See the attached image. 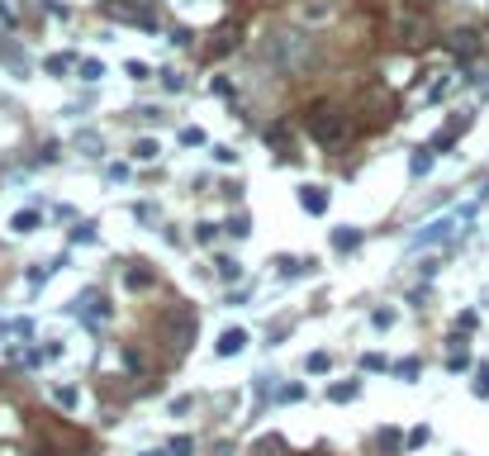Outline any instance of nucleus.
Here are the masks:
<instances>
[{"instance_id": "nucleus-1", "label": "nucleus", "mask_w": 489, "mask_h": 456, "mask_svg": "<svg viewBox=\"0 0 489 456\" xmlns=\"http://www.w3.org/2000/svg\"><path fill=\"white\" fill-rule=\"evenodd\" d=\"M262 57L271 62L275 72L295 77V72H304L314 62V38L299 33V29H275V33H266V43H262Z\"/></svg>"}, {"instance_id": "nucleus-2", "label": "nucleus", "mask_w": 489, "mask_h": 456, "mask_svg": "<svg viewBox=\"0 0 489 456\" xmlns=\"http://www.w3.org/2000/svg\"><path fill=\"white\" fill-rule=\"evenodd\" d=\"M309 138H319V143H328V148H337V143L347 138V114L332 109V105L309 109Z\"/></svg>"}, {"instance_id": "nucleus-3", "label": "nucleus", "mask_w": 489, "mask_h": 456, "mask_svg": "<svg viewBox=\"0 0 489 456\" xmlns=\"http://www.w3.org/2000/svg\"><path fill=\"white\" fill-rule=\"evenodd\" d=\"M162 328H166V338H171V347H176V352H186V347L195 343V328H200V319H195L191 309H166Z\"/></svg>"}, {"instance_id": "nucleus-4", "label": "nucleus", "mask_w": 489, "mask_h": 456, "mask_svg": "<svg viewBox=\"0 0 489 456\" xmlns=\"http://www.w3.org/2000/svg\"><path fill=\"white\" fill-rule=\"evenodd\" d=\"M53 404L62 409V414H77V409H81V390H77L72 380H57L53 385Z\"/></svg>"}, {"instance_id": "nucleus-5", "label": "nucleus", "mask_w": 489, "mask_h": 456, "mask_svg": "<svg viewBox=\"0 0 489 456\" xmlns=\"http://www.w3.org/2000/svg\"><path fill=\"white\" fill-rule=\"evenodd\" d=\"M299 210L304 214H328V190L323 186H299Z\"/></svg>"}, {"instance_id": "nucleus-6", "label": "nucleus", "mask_w": 489, "mask_h": 456, "mask_svg": "<svg viewBox=\"0 0 489 456\" xmlns=\"http://www.w3.org/2000/svg\"><path fill=\"white\" fill-rule=\"evenodd\" d=\"M243 347H247V328H223V333H218V343H214L218 356H238Z\"/></svg>"}, {"instance_id": "nucleus-7", "label": "nucleus", "mask_w": 489, "mask_h": 456, "mask_svg": "<svg viewBox=\"0 0 489 456\" xmlns=\"http://www.w3.org/2000/svg\"><path fill=\"white\" fill-rule=\"evenodd\" d=\"M447 233H451V219H433V223H428V228L413 238V247H423V242H442Z\"/></svg>"}, {"instance_id": "nucleus-8", "label": "nucleus", "mask_w": 489, "mask_h": 456, "mask_svg": "<svg viewBox=\"0 0 489 456\" xmlns=\"http://www.w3.org/2000/svg\"><path fill=\"white\" fill-rule=\"evenodd\" d=\"M332 247L337 252H356L361 247V228H332Z\"/></svg>"}, {"instance_id": "nucleus-9", "label": "nucleus", "mask_w": 489, "mask_h": 456, "mask_svg": "<svg viewBox=\"0 0 489 456\" xmlns=\"http://www.w3.org/2000/svg\"><path fill=\"white\" fill-rule=\"evenodd\" d=\"M77 77H81L86 86H95V81L105 77V62H100V57H86V62H77Z\"/></svg>"}, {"instance_id": "nucleus-10", "label": "nucleus", "mask_w": 489, "mask_h": 456, "mask_svg": "<svg viewBox=\"0 0 489 456\" xmlns=\"http://www.w3.org/2000/svg\"><path fill=\"white\" fill-rule=\"evenodd\" d=\"M38 223H43V214H38V210H19V214L10 219V228H15V233H33Z\"/></svg>"}, {"instance_id": "nucleus-11", "label": "nucleus", "mask_w": 489, "mask_h": 456, "mask_svg": "<svg viewBox=\"0 0 489 456\" xmlns=\"http://www.w3.org/2000/svg\"><path fill=\"white\" fill-rule=\"evenodd\" d=\"M214 271H218V281H243V262L238 257H218Z\"/></svg>"}, {"instance_id": "nucleus-12", "label": "nucleus", "mask_w": 489, "mask_h": 456, "mask_svg": "<svg viewBox=\"0 0 489 456\" xmlns=\"http://www.w3.org/2000/svg\"><path fill=\"white\" fill-rule=\"evenodd\" d=\"M77 148H81V157H100V148H105V138L95 134V129H86V134L77 138Z\"/></svg>"}, {"instance_id": "nucleus-13", "label": "nucleus", "mask_w": 489, "mask_h": 456, "mask_svg": "<svg viewBox=\"0 0 489 456\" xmlns=\"http://www.w3.org/2000/svg\"><path fill=\"white\" fill-rule=\"evenodd\" d=\"M408 171H413V176H428V171H433V148H418V152L408 157Z\"/></svg>"}, {"instance_id": "nucleus-14", "label": "nucleus", "mask_w": 489, "mask_h": 456, "mask_svg": "<svg viewBox=\"0 0 489 456\" xmlns=\"http://www.w3.org/2000/svg\"><path fill=\"white\" fill-rule=\"evenodd\" d=\"M157 152H162L157 138H138L134 143V162H157Z\"/></svg>"}, {"instance_id": "nucleus-15", "label": "nucleus", "mask_w": 489, "mask_h": 456, "mask_svg": "<svg viewBox=\"0 0 489 456\" xmlns=\"http://www.w3.org/2000/svg\"><path fill=\"white\" fill-rule=\"evenodd\" d=\"M356 395H361V385H356V380H347V385H332V390H328V400H332V404H347V400H356Z\"/></svg>"}, {"instance_id": "nucleus-16", "label": "nucleus", "mask_w": 489, "mask_h": 456, "mask_svg": "<svg viewBox=\"0 0 489 456\" xmlns=\"http://www.w3.org/2000/svg\"><path fill=\"white\" fill-rule=\"evenodd\" d=\"M418 371H423V361H418V356H404V361H394V376H399V380H418Z\"/></svg>"}, {"instance_id": "nucleus-17", "label": "nucleus", "mask_w": 489, "mask_h": 456, "mask_svg": "<svg viewBox=\"0 0 489 456\" xmlns=\"http://www.w3.org/2000/svg\"><path fill=\"white\" fill-rule=\"evenodd\" d=\"M223 233H233V238H247V233H252V219H247V214H233L228 223H223Z\"/></svg>"}, {"instance_id": "nucleus-18", "label": "nucleus", "mask_w": 489, "mask_h": 456, "mask_svg": "<svg viewBox=\"0 0 489 456\" xmlns=\"http://www.w3.org/2000/svg\"><path fill=\"white\" fill-rule=\"evenodd\" d=\"M72 67H77V57H72V53H53V57H48V72H53V77L72 72Z\"/></svg>"}, {"instance_id": "nucleus-19", "label": "nucleus", "mask_w": 489, "mask_h": 456, "mask_svg": "<svg viewBox=\"0 0 489 456\" xmlns=\"http://www.w3.org/2000/svg\"><path fill=\"white\" fill-rule=\"evenodd\" d=\"M304 366H309L314 376H328V371H332V356H328V352H314V356L304 361Z\"/></svg>"}, {"instance_id": "nucleus-20", "label": "nucleus", "mask_w": 489, "mask_h": 456, "mask_svg": "<svg viewBox=\"0 0 489 456\" xmlns=\"http://www.w3.org/2000/svg\"><path fill=\"white\" fill-rule=\"evenodd\" d=\"M181 143H186V148H205L209 138H205V129H200V124H191V129H181Z\"/></svg>"}, {"instance_id": "nucleus-21", "label": "nucleus", "mask_w": 489, "mask_h": 456, "mask_svg": "<svg viewBox=\"0 0 489 456\" xmlns=\"http://www.w3.org/2000/svg\"><path fill=\"white\" fill-rule=\"evenodd\" d=\"M0 57H5V62H10L15 72H24V53H19L15 43H0Z\"/></svg>"}, {"instance_id": "nucleus-22", "label": "nucleus", "mask_w": 489, "mask_h": 456, "mask_svg": "<svg viewBox=\"0 0 489 456\" xmlns=\"http://www.w3.org/2000/svg\"><path fill=\"white\" fill-rule=\"evenodd\" d=\"M147 285H152V271H143V267L129 271V290H147Z\"/></svg>"}, {"instance_id": "nucleus-23", "label": "nucleus", "mask_w": 489, "mask_h": 456, "mask_svg": "<svg viewBox=\"0 0 489 456\" xmlns=\"http://www.w3.org/2000/svg\"><path fill=\"white\" fill-rule=\"evenodd\" d=\"M166 452H171V456H191L195 452V437H186V432H181V437H171V447H166Z\"/></svg>"}, {"instance_id": "nucleus-24", "label": "nucleus", "mask_w": 489, "mask_h": 456, "mask_svg": "<svg viewBox=\"0 0 489 456\" xmlns=\"http://www.w3.org/2000/svg\"><path fill=\"white\" fill-rule=\"evenodd\" d=\"M470 390H475V400H489V366L475 371V385H470Z\"/></svg>"}, {"instance_id": "nucleus-25", "label": "nucleus", "mask_w": 489, "mask_h": 456, "mask_svg": "<svg viewBox=\"0 0 489 456\" xmlns=\"http://www.w3.org/2000/svg\"><path fill=\"white\" fill-rule=\"evenodd\" d=\"M428 437H433L428 428H413V432L404 437V447H408V452H418V447H428Z\"/></svg>"}, {"instance_id": "nucleus-26", "label": "nucleus", "mask_w": 489, "mask_h": 456, "mask_svg": "<svg viewBox=\"0 0 489 456\" xmlns=\"http://www.w3.org/2000/svg\"><path fill=\"white\" fill-rule=\"evenodd\" d=\"M214 238H218V223H195V242H205V247H209Z\"/></svg>"}, {"instance_id": "nucleus-27", "label": "nucleus", "mask_w": 489, "mask_h": 456, "mask_svg": "<svg viewBox=\"0 0 489 456\" xmlns=\"http://www.w3.org/2000/svg\"><path fill=\"white\" fill-rule=\"evenodd\" d=\"M394 319H399V314H394V309H376V314H371V323H376V328H385V333H390V328H394Z\"/></svg>"}, {"instance_id": "nucleus-28", "label": "nucleus", "mask_w": 489, "mask_h": 456, "mask_svg": "<svg viewBox=\"0 0 489 456\" xmlns=\"http://www.w3.org/2000/svg\"><path fill=\"white\" fill-rule=\"evenodd\" d=\"M72 242H95V223H77L72 228Z\"/></svg>"}, {"instance_id": "nucleus-29", "label": "nucleus", "mask_w": 489, "mask_h": 456, "mask_svg": "<svg viewBox=\"0 0 489 456\" xmlns=\"http://www.w3.org/2000/svg\"><path fill=\"white\" fill-rule=\"evenodd\" d=\"M162 86L166 91H186V77L181 72H162Z\"/></svg>"}, {"instance_id": "nucleus-30", "label": "nucleus", "mask_w": 489, "mask_h": 456, "mask_svg": "<svg viewBox=\"0 0 489 456\" xmlns=\"http://www.w3.org/2000/svg\"><path fill=\"white\" fill-rule=\"evenodd\" d=\"M361 366H366V371H385V356H380V352H366Z\"/></svg>"}, {"instance_id": "nucleus-31", "label": "nucleus", "mask_w": 489, "mask_h": 456, "mask_svg": "<svg viewBox=\"0 0 489 456\" xmlns=\"http://www.w3.org/2000/svg\"><path fill=\"white\" fill-rule=\"evenodd\" d=\"M129 77H134V81H147V77H152V67H147V62H129Z\"/></svg>"}, {"instance_id": "nucleus-32", "label": "nucleus", "mask_w": 489, "mask_h": 456, "mask_svg": "<svg viewBox=\"0 0 489 456\" xmlns=\"http://www.w3.org/2000/svg\"><path fill=\"white\" fill-rule=\"evenodd\" d=\"M475 323H480V314H475V309H465V314H461V323H456V328H465V333H470Z\"/></svg>"}, {"instance_id": "nucleus-33", "label": "nucleus", "mask_w": 489, "mask_h": 456, "mask_svg": "<svg viewBox=\"0 0 489 456\" xmlns=\"http://www.w3.org/2000/svg\"><path fill=\"white\" fill-rule=\"evenodd\" d=\"M143 456H171V452H143Z\"/></svg>"}]
</instances>
